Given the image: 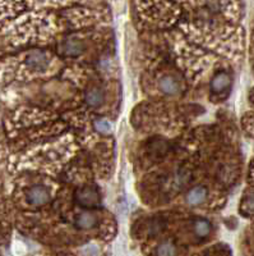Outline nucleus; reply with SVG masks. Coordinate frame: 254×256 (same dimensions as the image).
<instances>
[{
	"instance_id": "1",
	"label": "nucleus",
	"mask_w": 254,
	"mask_h": 256,
	"mask_svg": "<svg viewBox=\"0 0 254 256\" xmlns=\"http://www.w3.org/2000/svg\"><path fill=\"white\" fill-rule=\"evenodd\" d=\"M75 198L81 206L95 208L100 204V194L98 190L93 186H86L75 192Z\"/></svg>"
},
{
	"instance_id": "2",
	"label": "nucleus",
	"mask_w": 254,
	"mask_h": 256,
	"mask_svg": "<svg viewBox=\"0 0 254 256\" xmlns=\"http://www.w3.org/2000/svg\"><path fill=\"white\" fill-rule=\"evenodd\" d=\"M24 67L28 68L32 72H42L47 67V56L41 50L29 52L23 58Z\"/></svg>"
},
{
	"instance_id": "3",
	"label": "nucleus",
	"mask_w": 254,
	"mask_h": 256,
	"mask_svg": "<svg viewBox=\"0 0 254 256\" xmlns=\"http://www.w3.org/2000/svg\"><path fill=\"white\" fill-rule=\"evenodd\" d=\"M26 200L32 206H41L50 200L49 191L43 186H32L26 191Z\"/></svg>"
},
{
	"instance_id": "4",
	"label": "nucleus",
	"mask_w": 254,
	"mask_h": 256,
	"mask_svg": "<svg viewBox=\"0 0 254 256\" xmlns=\"http://www.w3.org/2000/svg\"><path fill=\"white\" fill-rule=\"evenodd\" d=\"M84 52V44L79 38L70 36L61 44V52L68 56H77Z\"/></svg>"
},
{
	"instance_id": "5",
	"label": "nucleus",
	"mask_w": 254,
	"mask_h": 256,
	"mask_svg": "<svg viewBox=\"0 0 254 256\" xmlns=\"http://www.w3.org/2000/svg\"><path fill=\"white\" fill-rule=\"evenodd\" d=\"M231 84V78L226 72H220L217 73L216 76L212 78L211 81V90L212 92L215 94H220L225 91L226 88L230 86Z\"/></svg>"
},
{
	"instance_id": "6",
	"label": "nucleus",
	"mask_w": 254,
	"mask_h": 256,
	"mask_svg": "<svg viewBox=\"0 0 254 256\" xmlns=\"http://www.w3.org/2000/svg\"><path fill=\"white\" fill-rule=\"evenodd\" d=\"M105 102V94L100 88H92L86 95V102L92 108L101 106Z\"/></svg>"
},
{
	"instance_id": "7",
	"label": "nucleus",
	"mask_w": 254,
	"mask_h": 256,
	"mask_svg": "<svg viewBox=\"0 0 254 256\" xmlns=\"http://www.w3.org/2000/svg\"><path fill=\"white\" fill-rule=\"evenodd\" d=\"M160 88L166 95H175L180 91L179 82L171 76H166L160 80Z\"/></svg>"
},
{
	"instance_id": "8",
	"label": "nucleus",
	"mask_w": 254,
	"mask_h": 256,
	"mask_svg": "<svg viewBox=\"0 0 254 256\" xmlns=\"http://www.w3.org/2000/svg\"><path fill=\"white\" fill-rule=\"evenodd\" d=\"M206 198H207V190L205 187H194L188 192L187 201L191 205H201L205 202Z\"/></svg>"
},
{
	"instance_id": "9",
	"label": "nucleus",
	"mask_w": 254,
	"mask_h": 256,
	"mask_svg": "<svg viewBox=\"0 0 254 256\" xmlns=\"http://www.w3.org/2000/svg\"><path fill=\"white\" fill-rule=\"evenodd\" d=\"M75 226L81 230H90L96 226V216L91 212H82L75 219Z\"/></svg>"
},
{
	"instance_id": "10",
	"label": "nucleus",
	"mask_w": 254,
	"mask_h": 256,
	"mask_svg": "<svg viewBox=\"0 0 254 256\" xmlns=\"http://www.w3.org/2000/svg\"><path fill=\"white\" fill-rule=\"evenodd\" d=\"M194 230L198 237H207L211 232V224L206 219H198L194 223Z\"/></svg>"
},
{
	"instance_id": "11",
	"label": "nucleus",
	"mask_w": 254,
	"mask_h": 256,
	"mask_svg": "<svg viewBox=\"0 0 254 256\" xmlns=\"http://www.w3.org/2000/svg\"><path fill=\"white\" fill-rule=\"evenodd\" d=\"M157 255L159 256H175L176 248L173 244L170 242H164L157 248Z\"/></svg>"
},
{
	"instance_id": "12",
	"label": "nucleus",
	"mask_w": 254,
	"mask_h": 256,
	"mask_svg": "<svg viewBox=\"0 0 254 256\" xmlns=\"http://www.w3.org/2000/svg\"><path fill=\"white\" fill-rule=\"evenodd\" d=\"M96 128H97V131L101 132V134H107V132L111 130L110 123L105 120H98L97 122H96Z\"/></svg>"
}]
</instances>
